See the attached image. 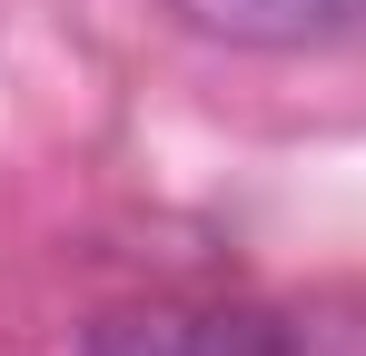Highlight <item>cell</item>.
Instances as JSON below:
<instances>
[{"instance_id": "1", "label": "cell", "mask_w": 366, "mask_h": 356, "mask_svg": "<svg viewBox=\"0 0 366 356\" xmlns=\"http://www.w3.org/2000/svg\"><path fill=\"white\" fill-rule=\"evenodd\" d=\"M79 356H366L347 297H159L89 327Z\"/></svg>"}, {"instance_id": "2", "label": "cell", "mask_w": 366, "mask_h": 356, "mask_svg": "<svg viewBox=\"0 0 366 356\" xmlns=\"http://www.w3.org/2000/svg\"><path fill=\"white\" fill-rule=\"evenodd\" d=\"M188 30L228 50H337L366 40V0H179Z\"/></svg>"}]
</instances>
